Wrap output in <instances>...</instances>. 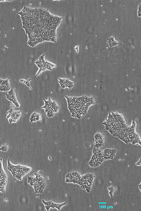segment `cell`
Instances as JSON below:
<instances>
[{"instance_id": "7c38bea8", "label": "cell", "mask_w": 141, "mask_h": 211, "mask_svg": "<svg viewBox=\"0 0 141 211\" xmlns=\"http://www.w3.org/2000/svg\"><path fill=\"white\" fill-rule=\"evenodd\" d=\"M8 150V145L7 144H4L0 147V151L3 152H6Z\"/></svg>"}, {"instance_id": "9c48e42d", "label": "cell", "mask_w": 141, "mask_h": 211, "mask_svg": "<svg viewBox=\"0 0 141 211\" xmlns=\"http://www.w3.org/2000/svg\"><path fill=\"white\" fill-rule=\"evenodd\" d=\"M52 201H46V200H42V202L45 206V208L46 209V210H49L50 209V204Z\"/></svg>"}, {"instance_id": "7a4b0ae2", "label": "cell", "mask_w": 141, "mask_h": 211, "mask_svg": "<svg viewBox=\"0 0 141 211\" xmlns=\"http://www.w3.org/2000/svg\"><path fill=\"white\" fill-rule=\"evenodd\" d=\"M35 63L37 67H38V68H39V71H38L37 74L35 75V76L34 78H32V79H30V80H28L29 81L37 78V76H39L42 72L46 71V70L52 71V69L56 67V64H53V63H52V62H48V61H46V60H45V54H43V55L41 56L39 58V59L35 61Z\"/></svg>"}, {"instance_id": "5bb4252c", "label": "cell", "mask_w": 141, "mask_h": 211, "mask_svg": "<svg viewBox=\"0 0 141 211\" xmlns=\"http://www.w3.org/2000/svg\"><path fill=\"white\" fill-rule=\"evenodd\" d=\"M0 192H2V193L4 194V193H6V186H0Z\"/></svg>"}, {"instance_id": "6da1fadb", "label": "cell", "mask_w": 141, "mask_h": 211, "mask_svg": "<svg viewBox=\"0 0 141 211\" xmlns=\"http://www.w3.org/2000/svg\"><path fill=\"white\" fill-rule=\"evenodd\" d=\"M28 36V44L35 47L45 41L57 42V30L63 18L42 8L25 7L18 12Z\"/></svg>"}, {"instance_id": "8992f818", "label": "cell", "mask_w": 141, "mask_h": 211, "mask_svg": "<svg viewBox=\"0 0 141 211\" xmlns=\"http://www.w3.org/2000/svg\"><path fill=\"white\" fill-rule=\"evenodd\" d=\"M0 182H7V174L4 170L2 158L0 159Z\"/></svg>"}, {"instance_id": "4fadbf2b", "label": "cell", "mask_w": 141, "mask_h": 211, "mask_svg": "<svg viewBox=\"0 0 141 211\" xmlns=\"http://www.w3.org/2000/svg\"><path fill=\"white\" fill-rule=\"evenodd\" d=\"M20 82H23L27 86H28L29 89H30V90L32 89V87H31V85H30V81H28V80H20Z\"/></svg>"}, {"instance_id": "ba28073f", "label": "cell", "mask_w": 141, "mask_h": 211, "mask_svg": "<svg viewBox=\"0 0 141 211\" xmlns=\"http://www.w3.org/2000/svg\"><path fill=\"white\" fill-rule=\"evenodd\" d=\"M41 119V115L39 114V113H33L31 116L30 117V123H33V122H37L39 121V120Z\"/></svg>"}, {"instance_id": "52a82bcc", "label": "cell", "mask_w": 141, "mask_h": 211, "mask_svg": "<svg viewBox=\"0 0 141 211\" xmlns=\"http://www.w3.org/2000/svg\"><path fill=\"white\" fill-rule=\"evenodd\" d=\"M67 203V201L63 202V203H61V204H57V203H54V202H52L50 204V209H57V210H61V209L64 206H65Z\"/></svg>"}, {"instance_id": "3957f363", "label": "cell", "mask_w": 141, "mask_h": 211, "mask_svg": "<svg viewBox=\"0 0 141 211\" xmlns=\"http://www.w3.org/2000/svg\"><path fill=\"white\" fill-rule=\"evenodd\" d=\"M21 115V112L20 110L16 111V110H14L13 108H11L8 112L7 114V119H8V122H9L10 124L17 123L19 121V119Z\"/></svg>"}, {"instance_id": "2e32d148", "label": "cell", "mask_w": 141, "mask_h": 211, "mask_svg": "<svg viewBox=\"0 0 141 211\" xmlns=\"http://www.w3.org/2000/svg\"><path fill=\"white\" fill-rule=\"evenodd\" d=\"M136 165L137 166H140L141 165V159H140H140H139V161H138L136 163Z\"/></svg>"}, {"instance_id": "30bf717a", "label": "cell", "mask_w": 141, "mask_h": 211, "mask_svg": "<svg viewBox=\"0 0 141 211\" xmlns=\"http://www.w3.org/2000/svg\"><path fill=\"white\" fill-rule=\"evenodd\" d=\"M94 138L95 140H102V139H103V135L102 134L99 133V132H97V133L95 134Z\"/></svg>"}, {"instance_id": "e0dca14e", "label": "cell", "mask_w": 141, "mask_h": 211, "mask_svg": "<svg viewBox=\"0 0 141 211\" xmlns=\"http://www.w3.org/2000/svg\"><path fill=\"white\" fill-rule=\"evenodd\" d=\"M139 189H140V190H141V188H140V186H141V184H139Z\"/></svg>"}, {"instance_id": "277c9868", "label": "cell", "mask_w": 141, "mask_h": 211, "mask_svg": "<svg viewBox=\"0 0 141 211\" xmlns=\"http://www.w3.org/2000/svg\"><path fill=\"white\" fill-rule=\"evenodd\" d=\"M6 97L8 100H9L10 101H11L12 103H13L16 107L19 108L20 107V103H19L17 99L16 94L15 92L14 91V89H11L9 91H8L6 93Z\"/></svg>"}, {"instance_id": "5b68a950", "label": "cell", "mask_w": 141, "mask_h": 211, "mask_svg": "<svg viewBox=\"0 0 141 211\" xmlns=\"http://www.w3.org/2000/svg\"><path fill=\"white\" fill-rule=\"evenodd\" d=\"M59 83L60 84L61 87L62 89H72L74 86V82L69 79L67 78H59Z\"/></svg>"}, {"instance_id": "8fae6325", "label": "cell", "mask_w": 141, "mask_h": 211, "mask_svg": "<svg viewBox=\"0 0 141 211\" xmlns=\"http://www.w3.org/2000/svg\"><path fill=\"white\" fill-rule=\"evenodd\" d=\"M108 190H109V196L112 198L114 196V193L115 191V188H114V186H109L108 187Z\"/></svg>"}, {"instance_id": "9a60e30c", "label": "cell", "mask_w": 141, "mask_h": 211, "mask_svg": "<svg viewBox=\"0 0 141 211\" xmlns=\"http://www.w3.org/2000/svg\"><path fill=\"white\" fill-rule=\"evenodd\" d=\"M138 17H141V4L139 5L138 11Z\"/></svg>"}]
</instances>
